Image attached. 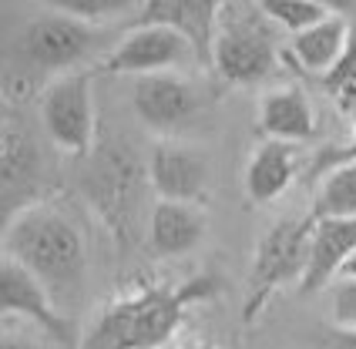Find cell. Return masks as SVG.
<instances>
[{"mask_svg":"<svg viewBox=\"0 0 356 349\" xmlns=\"http://www.w3.org/2000/svg\"><path fill=\"white\" fill-rule=\"evenodd\" d=\"M222 292L212 272H198L172 286H138L104 302L81 332V349H165L185 326L192 306Z\"/></svg>","mask_w":356,"mask_h":349,"instance_id":"cell-1","label":"cell"},{"mask_svg":"<svg viewBox=\"0 0 356 349\" xmlns=\"http://www.w3.org/2000/svg\"><path fill=\"white\" fill-rule=\"evenodd\" d=\"M3 259L27 269L54 299L81 289L88 269V242L81 225L51 202H31L7 218Z\"/></svg>","mask_w":356,"mask_h":349,"instance_id":"cell-2","label":"cell"},{"mask_svg":"<svg viewBox=\"0 0 356 349\" xmlns=\"http://www.w3.org/2000/svg\"><path fill=\"white\" fill-rule=\"evenodd\" d=\"M282 64L279 27L259 3H222L212 67L229 84H266Z\"/></svg>","mask_w":356,"mask_h":349,"instance_id":"cell-3","label":"cell"},{"mask_svg":"<svg viewBox=\"0 0 356 349\" xmlns=\"http://www.w3.org/2000/svg\"><path fill=\"white\" fill-rule=\"evenodd\" d=\"M148 185V165H141L135 152L121 141L101 145L91 152L88 168L81 174V192L88 198L91 212L118 242H128L135 232L141 212V198Z\"/></svg>","mask_w":356,"mask_h":349,"instance_id":"cell-4","label":"cell"},{"mask_svg":"<svg viewBox=\"0 0 356 349\" xmlns=\"http://www.w3.org/2000/svg\"><path fill=\"white\" fill-rule=\"evenodd\" d=\"M313 229H316V218L313 212H306L286 215L259 235L256 252H252V272H249V295L242 306V323H256L282 286L302 282L309 252H313Z\"/></svg>","mask_w":356,"mask_h":349,"instance_id":"cell-5","label":"cell"},{"mask_svg":"<svg viewBox=\"0 0 356 349\" xmlns=\"http://www.w3.org/2000/svg\"><path fill=\"white\" fill-rule=\"evenodd\" d=\"M40 124L51 145L71 158H91L98 111H95V78L91 71H71L47 81L40 91Z\"/></svg>","mask_w":356,"mask_h":349,"instance_id":"cell-6","label":"cell"},{"mask_svg":"<svg viewBox=\"0 0 356 349\" xmlns=\"http://www.w3.org/2000/svg\"><path fill=\"white\" fill-rule=\"evenodd\" d=\"M95 40H98L95 24L54 7V10H44V14L27 20V27L20 31L17 40V58L27 67L51 74V81H54L60 74L78 71V64L91 54Z\"/></svg>","mask_w":356,"mask_h":349,"instance_id":"cell-7","label":"cell"},{"mask_svg":"<svg viewBox=\"0 0 356 349\" xmlns=\"http://www.w3.org/2000/svg\"><path fill=\"white\" fill-rule=\"evenodd\" d=\"M0 309H3V323L34 326L58 349H81L78 326L60 312L58 299L10 259L0 262Z\"/></svg>","mask_w":356,"mask_h":349,"instance_id":"cell-8","label":"cell"},{"mask_svg":"<svg viewBox=\"0 0 356 349\" xmlns=\"http://www.w3.org/2000/svg\"><path fill=\"white\" fill-rule=\"evenodd\" d=\"M188 60H198L195 47L181 38L178 31L159 27V24H131V31L118 40V47L104 58L101 71L104 74L148 78V74L178 71Z\"/></svg>","mask_w":356,"mask_h":349,"instance_id":"cell-9","label":"cell"},{"mask_svg":"<svg viewBox=\"0 0 356 349\" xmlns=\"http://www.w3.org/2000/svg\"><path fill=\"white\" fill-rule=\"evenodd\" d=\"M131 108L148 131H155L161 141H168L195 121L198 91L195 84L185 81L178 71L148 74V78H135Z\"/></svg>","mask_w":356,"mask_h":349,"instance_id":"cell-10","label":"cell"},{"mask_svg":"<svg viewBox=\"0 0 356 349\" xmlns=\"http://www.w3.org/2000/svg\"><path fill=\"white\" fill-rule=\"evenodd\" d=\"M148 185L159 202L205 205L209 198V158L195 145H181L175 138L159 141L148 155Z\"/></svg>","mask_w":356,"mask_h":349,"instance_id":"cell-11","label":"cell"},{"mask_svg":"<svg viewBox=\"0 0 356 349\" xmlns=\"http://www.w3.org/2000/svg\"><path fill=\"white\" fill-rule=\"evenodd\" d=\"M218 14H222V3H209V0H148L138 10L135 24H159V27L178 31L195 47L198 64L212 67Z\"/></svg>","mask_w":356,"mask_h":349,"instance_id":"cell-12","label":"cell"},{"mask_svg":"<svg viewBox=\"0 0 356 349\" xmlns=\"http://www.w3.org/2000/svg\"><path fill=\"white\" fill-rule=\"evenodd\" d=\"M299 165H302L299 161V145L262 138L252 148L249 161H245V174H242L245 198L252 205H273V202H279L299 178Z\"/></svg>","mask_w":356,"mask_h":349,"instance_id":"cell-13","label":"cell"},{"mask_svg":"<svg viewBox=\"0 0 356 349\" xmlns=\"http://www.w3.org/2000/svg\"><path fill=\"white\" fill-rule=\"evenodd\" d=\"M356 259V218H316L313 229V252L309 266L299 282L302 295L326 289L346 272V266Z\"/></svg>","mask_w":356,"mask_h":349,"instance_id":"cell-14","label":"cell"},{"mask_svg":"<svg viewBox=\"0 0 356 349\" xmlns=\"http://www.w3.org/2000/svg\"><path fill=\"white\" fill-rule=\"evenodd\" d=\"M259 131H262V138L289 141V145H302V141L316 138L319 121L309 95L299 84H282V88L262 91V97H259Z\"/></svg>","mask_w":356,"mask_h":349,"instance_id":"cell-15","label":"cell"},{"mask_svg":"<svg viewBox=\"0 0 356 349\" xmlns=\"http://www.w3.org/2000/svg\"><path fill=\"white\" fill-rule=\"evenodd\" d=\"M0 178H3V198H7V218L24 209V198L40 178V152L31 138L27 124L17 111L3 115V141H0Z\"/></svg>","mask_w":356,"mask_h":349,"instance_id":"cell-16","label":"cell"},{"mask_svg":"<svg viewBox=\"0 0 356 349\" xmlns=\"http://www.w3.org/2000/svg\"><path fill=\"white\" fill-rule=\"evenodd\" d=\"M209 232L202 205L185 202H155L148 212V245L159 259H181L195 252Z\"/></svg>","mask_w":356,"mask_h":349,"instance_id":"cell-17","label":"cell"},{"mask_svg":"<svg viewBox=\"0 0 356 349\" xmlns=\"http://www.w3.org/2000/svg\"><path fill=\"white\" fill-rule=\"evenodd\" d=\"M350 40H353L350 20L333 10L323 24L302 31L296 38H289V47L282 51V60L293 64V67H302L306 74H319L323 78V74H330L339 64V58L350 47Z\"/></svg>","mask_w":356,"mask_h":349,"instance_id":"cell-18","label":"cell"},{"mask_svg":"<svg viewBox=\"0 0 356 349\" xmlns=\"http://www.w3.org/2000/svg\"><path fill=\"white\" fill-rule=\"evenodd\" d=\"M313 218H356V165L333 168L319 178Z\"/></svg>","mask_w":356,"mask_h":349,"instance_id":"cell-19","label":"cell"},{"mask_svg":"<svg viewBox=\"0 0 356 349\" xmlns=\"http://www.w3.org/2000/svg\"><path fill=\"white\" fill-rule=\"evenodd\" d=\"M266 10V17L276 24L279 31H286L289 38H296L302 31L316 27L333 14V7L319 3V0H262L259 3Z\"/></svg>","mask_w":356,"mask_h":349,"instance_id":"cell-20","label":"cell"},{"mask_svg":"<svg viewBox=\"0 0 356 349\" xmlns=\"http://www.w3.org/2000/svg\"><path fill=\"white\" fill-rule=\"evenodd\" d=\"M319 84H323L326 95L337 97L343 108H356V31H353L350 47H346V54L339 58V64L330 74L319 78Z\"/></svg>","mask_w":356,"mask_h":349,"instance_id":"cell-21","label":"cell"},{"mask_svg":"<svg viewBox=\"0 0 356 349\" xmlns=\"http://www.w3.org/2000/svg\"><path fill=\"white\" fill-rule=\"evenodd\" d=\"M330 319H333V326H356V266L343 272L333 286Z\"/></svg>","mask_w":356,"mask_h":349,"instance_id":"cell-22","label":"cell"},{"mask_svg":"<svg viewBox=\"0 0 356 349\" xmlns=\"http://www.w3.org/2000/svg\"><path fill=\"white\" fill-rule=\"evenodd\" d=\"M343 165H356V108H353V131H350V141H346V145L323 148V152L313 158L309 174H313V178H323V174H330L333 168H343Z\"/></svg>","mask_w":356,"mask_h":349,"instance_id":"cell-23","label":"cell"},{"mask_svg":"<svg viewBox=\"0 0 356 349\" xmlns=\"http://www.w3.org/2000/svg\"><path fill=\"white\" fill-rule=\"evenodd\" d=\"M58 7L98 27V20L118 17V14H124L131 3H111V0H64V3H58Z\"/></svg>","mask_w":356,"mask_h":349,"instance_id":"cell-24","label":"cell"},{"mask_svg":"<svg viewBox=\"0 0 356 349\" xmlns=\"http://www.w3.org/2000/svg\"><path fill=\"white\" fill-rule=\"evenodd\" d=\"M0 349H58V346H54L40 330H34V326H24V323H3Z\"/></svg>","mask_w":356,"mask_h":349,"instance_id":"cell-25","label":"cell"},{"mask_svg":"<svg viewBox=\"0 0 356 349\" xmlns=\"http://www.w3.org/2000/svg\"><path fill=\"white\" fill-rule=\"evenodd\" d=\"M316 349H356V326H319L313 336Z\"/></svg>","mask_w":356,"mask_h":349,"instance_id":"cell-26","label":"cell"},{"mask_svg":"<svg viewBox=\"0 0 356 349\" xmlns=\"http://www.w3.org/2000/svg\"><path fill=\"white\" fill-rule=\"evenodd\" d=\"M181 349H218V346H212V343H185Z\"/></svg>","mask_w":356,"mask_h":349,"instance_id":"cell-27","label":"cell"}]
</instances>
